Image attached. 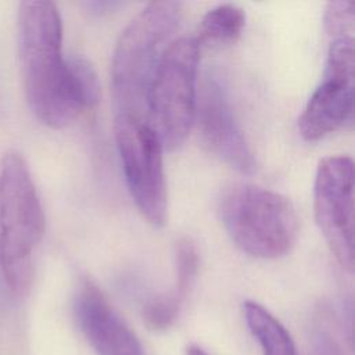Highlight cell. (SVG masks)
Listing matches in <instances>:
<instances>
[{"label":"cell","mask_w":355,"mask_h":355,"mask_svg":"<svg viewBox=\"0 0 355 355\" xmlns=\"http://www.w3.org/2000/svg\"><path fill=\"white\" fill-rule=\"evenodd\" d=\"M243 311L248 330L263 355H297L290 333L266 308L254 301H245Z\"/></svg>","instance_id":"cell-11"},{"label":"cell","mask_w":355,"mask_h":355,"mask_svg":"<svg viewBox=\"0 0 355 355\" xmlns=\"http://www.w3.org/2000/svg\"><path fill=\"white\" fill-rule=\"evenodd\" d=\"M180 308L182 302L168 294H162L146 304L143 308V320L151 330L162 331L176 322Z\"/></svg>","instance_id":"cell-15"},{"label":"cell","mask_w":355,"mask_h":355,"mask_svg":"<svg viewBox=\"0 0 355 355\" xmlns=\"http://www.w3.org/2000/svg\"><path fill=\"white\" fill-rule=\"evenodd\" d=\"M18 43L28 103L44 125H69L83 104L62 55V21L51 1H22L18 11Z\"/></svg>","instance_id":"cell-1"},{"label":"cell","mask_w":355,"mask_h":355,"mask_svg":"<svg viewBox=\"0 0 355 355\" xmlns=\"http://www.w3.org/2000/svg\"><path fill=\"white\" fill-rule=\"evenodd\" d=\"M354 39L337 37L331 42L323 79L308 100L298 129L308 141H316L336 130L354 125Z\"/></svg>","instance_id":"cell-7"},{"label":"cell","mask_w":355,"mask_h":355,"mask_svg":"<svg viewBox=\"0 0 355 355\" xmlns=\"http://www.w3.org/2000/svg\"><path fill=\"white\" fill-rule=\"evenodd\" d=\"M245 25L244 11L234 4H219L211 8L200 24L198 36L196 37L200 49L220 47L234 43Z\"/></svg>","instance_id":"cell-12"},{"label":"cell","mask_w":355,"mask_h":355,"mask_svg":"<svg viewBox=\"0 0 355 355\" xmlns=\"http://www.w3.org/2000/svg\"><path fill=\"white\" fill-rule=\"evenodd\" d=\"M200 46L196 37L173 39L157 68L148 101V123L166 150L178 148L194 123Z\"/></svg>","instance_id":"cell-5"},{"label":"cell","mask_w":355,"mask_h":355,"mask_svg":"<svg viewBox=\"0 0 355 355\" xmlns=\"http://www.w3.org/2000/svg\"><path fill=\"white\" fill-rule=\"evenodd\" d=\"M219 216L236 245L258 258L286 255L298 234V218L291 201L255 184L227 187L219 200Z\"/></svg>","instance_id":"cell-4"},{"label":"cell","mask_w":355,"mask_h":355,"mask_svg":"<svg viewBox=\"0 0 355 355\" xmlns=\"http://www.w3.org/2000/svg\"><path fill=\"white\" fill-rule=\"evenodd\" d=\"M75 85L83 104V108H92L97 104L100 96V82L94 67L89 60L80 55L68 58Z\"/></svg>","instance_id":"cell-14"},{"label":"cell","mask_w":355,"mask_h":355,"mask_svg":"<svg viewBox=\"0 0 355 355\" xmlns=\"http://www.w3.org/2000/svg\"><path fill=\"white\" fill-rule=\"evenodd\" d=\"M194 121L209 153L241 173L255 171L254 154L237 123L227 89L215 72H208L202 79Z\"/></svg>","instance_id":"cell-9"},{"label":"cell","mask_w":355,"mask_h":355,"mask_svg":"<svg viewBox=\"0 0 355 355\" xmlns=\"http://www.w3.org/2000/svg\"><path fill=\"white\" fill-rule=\"evenodd\" d=\"M73 312L80 331L97 355H146L137 336L90 279L80 280Z\"/></svg>","instance_id":"cell-10"},{"label":"cell","mask_w":355,"mask_h":355,"mask_svg":"<svg viewBox=\"0 0 355 355\" xmlns=\"http://www.w3.org/2000/svg\"><path fill=\"white\" fill-rule=\"evenodd\" d=\"M115 141L129 193L140 214L155 227L166 220L162 144L148 122L115 116Z\"/></svg>","instance_id":"cell-6"},{"label":"cell","mask_w":355,"mask_h":355,"mask_svg":"<svg viewBox=\"0 0 355 355\" xmlns=\"http://www.w3.org/2000/svg\"><path fill=\"white\" fill-rule=\"evenodd\" d=\"M175 270V284L168 293L183 302L198 270V254L196 245L189 239H180L176 243Z\"/></svg>","instance_id":"cell-13"},{"label":"cell","mask_w":355,"mask_h":355,"mask_svg":"<svg viewBox=\"0 0 355 355\" xmlns=\"http://www.w3.org/2000/svg\"><path fill=\"white\" fill-rule=\"evenodd\" d=\"M313 207L318 226L337 262L354 270V162L331 155L319 162Z\"/></svg>","instance_id":"cell-8"},{"label":"cell","mask_w":355,"mask_h":355,"mask_svg":"<svg viewBox=\"0 0 355 355\" xmlns=\"http://www.w3.org/2000/svg\"><path fill=\"white\" fill-rule=\"evenodd\" d=\"M186 355H208V354L201 347H198V345H190L187 348Z\"/></svg>","instance_id":"cell-18"},{"label":"cell","mask_w":355,"mask_h":355,"mask_svg":"<svg viewBox=\"0 0 355 355\" xmlns=\"http://www.w3.org/2000/svg\"><path fill=\"white\" fill-rule=\"evenodd\" d=\"M315 352L316 355H344L334 336H331L326 329H320L316 333Z\"/></svg>","instance_id":"cell-17"},{"label":"cell","mask_w":355,"mask_h":355,"mask_svg":"<svg viewBox=\"0 0 355 355\" xmlns=\"http://www.w3.org/2000/svg\"><path fill=\"white\" fill-rule=\"evenodd\" d=\"M324 26L334 39L351 36L354 31V3L330 1L324 12Z\"/></svg>","instance_id":"cell-16"},{"label":"cell","mask_w":355,"mask_h":355,"mask_svg":"<svg viewBox=\"0 0 355 355\" xmlns=\"http://www.w3.org/2000/svg\"><path fill=\"white\" fill-rule=\"evenodd\" d=\"M182 15L180 3L147 4L121 33L111 64V87L115 116L148 122V101L157 68Z\"/></svg>","instance_id":"cell-2"},{"label":"cell","mask_w":355,"mask_h":355,"mask_svg":"<svg viewBox=\"0 0 355 355\" xmlns=\"http://www.w3.org/2000/svg\"><path fill=\"white\" fill-rule=\"evenodd\" d=\"M44 226L43 207L25 159L7 153L0 165V268L15 295L31 288L33 252Z\"/></svg>","instance_id":"cell-3"}]
</instances>
